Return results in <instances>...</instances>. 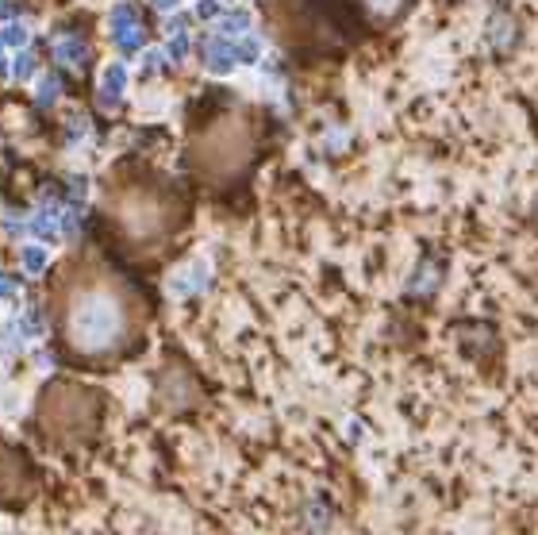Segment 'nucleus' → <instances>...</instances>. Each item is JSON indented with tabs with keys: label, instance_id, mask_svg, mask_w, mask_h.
Instances as JSON below:
<instances>
[{
	"label": "nucleus",
	"instance_id": "f257e3e1",
	"mask_svg": "<svg viewBox=\"0 0 538 535\" xmlns=\"http://www.w3.org/2000/svg\"><path fill=\"white\" fill-rule=\"evenodd\" d=\"M66 327L69 343H77L81 351H108L127 331V301L112 285L96 281L66 304Z\"/></svg>",
	"mask_w": 538,
	"mask_h": 535
}]
</instances>
